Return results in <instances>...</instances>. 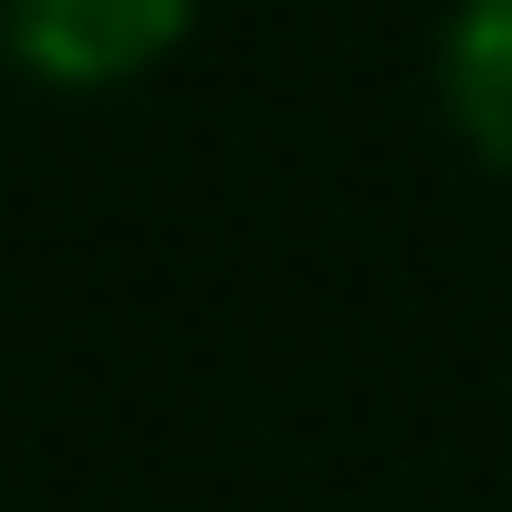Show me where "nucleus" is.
<instances>
[{"mask_svg": "<svg viewBox=\"0 0 512 512\" xmlns=\"http://www.w3.org/2000/svg\"><path fill=\"white\" fill-rule=\"evenodd\" d=\"M199 0H0V53L53 95H115L189 42Z\"/></svg>", "mask_w": 512, "mask_h": 512, "instance_id": "nucleus-1", "label": "nucleus"}, {"mask_svg": "<svg viewBox=\"0 0 512 512\" xmlns=\"http://www.w3.org/2000/svg\"><path fill=\"white\" fill-rule=\"evenodd\" d=\"M439 105L460 147L512 178V0H460L439 32Z\"/></svg>", "mask_w": 512, "mask_h": 512, "instance_id": "nucleus-2", "label": "nucleus"}]
</instances>
